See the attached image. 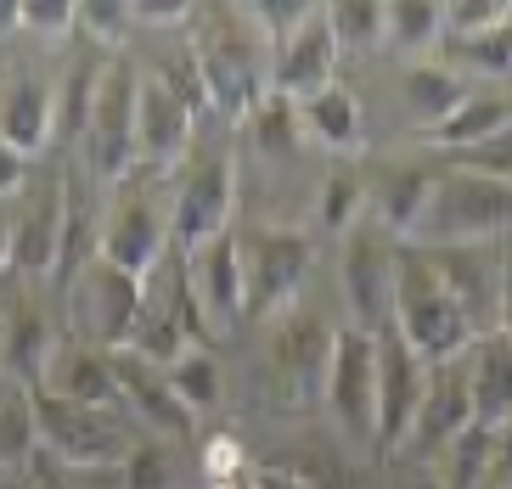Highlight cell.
Here are the masks:
<instances>
[{"label":"cell","mask_w":512,"mask_h":489,"mask_svg":"<svg viewBox=\"0 0 512 489\" xmlns=\"http://www.w3.org/2000/svg\"><path fill=\"white\" fill-rule=\"evenodd\" d=\"M394 332L422 366H445L473 349V326L456 310V298L439 287L434 259L422 248H394Z\"/></svg>","instance_id":"obj_1"},{"label":"cell","mask_w":512,"mask_h":489,"mask_svg":"<svg viewBox=\"0 0 512 489\" xmlns=\"http://www.w3.org/2000/svg\"><path fill=\"white\" fill-rule=\"evenodd\" d=\"M512 231V186L467 169H434V192L411 225V248H479Z\"/></svg>","instance_id":"obj_2"},{"label":"cell","mask_w":512,"mask_h":489,"mask_svg":"<svg viewBox=\"0 0 512 489\" xmlns=\"http://www.w3.org/2000/svg\"><path fill=\"white\" fill-rule=\"evenodd\" d=\"M136 62L107 57L102 79H96L91 113H85V130H79V163L91 180L107 186H124L136 175Z\"/></svg>","instance_id":"obj_3"},{"label":"cell","mask_w":512,"mask_h":489,"mask_svg":"<svg viewBox=\"0 0 512 489\" xmlns=\"http://www.w3.org/2000/svg\"><path fill=\"white\" fill-rule=\"evenodd\" d=\"M203 17V34L192 40L197 74H203V90H209V107L220 113H248V107L265 96V74H259V40L248 29V17L237 12H197Z\"/></svg>","instance_id":"obj_4"},{"label":"cell","mask_w":512,"mask_h":489,"mask_svg":"<svg viewBox=\"0 0 512 489\" xmlns=\"http://www.w3.org/2000/svg\"><path fill=\"white\" fill-rule=\"evenodd\" d=\"M34 428H40V450L51 461L74 467V473H96V467H124V456L136 450L141 433L124 428L119 411H79L34 388Z\"/></svg>","instance_id":"obj_5"},{"label":"cell","mask_w":512,"mask_h":489,"mask_svg":"<svg viewBox=\"0 0 512 489\" xmlns=\"http://www.w3.org/2000/svg\"><path fill=\"white\" fill-rule=\"evenodd\" d=\"M62 298H68V338L96 343L107 355L130 349V338H136V326H141V282L136 276L113 270L107 259H91L74 282L62 287Z\"/></svg>","instance_id":"obj_6"},{"label":"cell","mask_w":512,"mask_h":489,"mask_svg":"<svg viewBox=\"0 0 512 489\" xmlns=\"http://www.w3.org/2000/svg\"><path fill=\"white\" fill-rule=\"evenodd\" d=\"M242 253V304L248 315H282L293 310V293L310 270V237L293 225H254L237 237Z\"/></svg>","instance_id":"obj_7"},{"label":"cell","mask_w":512,"mask_h":489,"mask_svg":"<svg viewBox=\"0 0 512 489\" xmlns=\"http://www.w3.org/2000/svg\"><path fill=\"white\" fill-rule=\"evenodd\" d=\"M231 208H237V169H231V158H220V152L197 158L192 152L181 163L175 197H169V248L186 259L209 237L231 231Z\"/></svg>","instance_id":"obj_8"},{"label":"cell","mask_w":512,"mask_h":489,"mask_svg":"<svg viewBox=\"0 0 512 489\" xmlns=\"http://www.w3.org/2000/svg\"><path fill=\"white\" fill-rule=\"evenodd\" d=\"M96 259H107L113 270L147 282L152 270L169 259V197L164 192H141L124 180L113 208L102 214V248Z\"/></svg>","instance_id":"obj_9"},{"label":"cell","mask_w":512,"mask_h":489,"mask_svg":"<svg viewBox=\"0 0 512 489\" xmlns=\"http://www.w3.org/2000/svg\"><path fill=\"white\" fill-rule=\"evenodd\" d=\"M338 282H344V304L361 332H383L394 321V237L366 214L361 225L344 231V265H338Z\"/></svg>","instance_id":"obj_10"},{"label":"cell","mask_w":512,"mask_h":489,"mask_svg":"<svg viewBox=\"0 0 512 489\" xmlns=\"http://www.w3.org/2000/svg\"><path fill=\"white\" fill-rule=\"evenodd\" d=\"M327 405L349 439H372L377 428V338L361 326L332 332V360H327Z\"/></svg>","instance_id":"obj_11"},{"label":"cell","mask_w":512,"mask_h":489,"mask_svg":"<svg viewBox=\"0 0 512 489\" xmlns=\"http://www.w3.org/2000/svg\"><path fill=\"white\" fill-rule=\"evenodd\" d=\"M422 388H428V366L400 343L394 326H383L377 332V428H372L377 450H394L411 439L422 411Z\"/></svg>","instance_id":"obj_12"},{"label":"cell","mask_w":512,"mask_h":489,"mask_svg":"<svg viewBox=\"0 0 512 489\" xmlns=\"http://www.w3.org/2000/svg\"><path fill=\"white\" fill-rule=\"evenodd\" d=\"M197 113L186 102H175L152 74H141L136 85V175H175L192 158Z\"/></svg>","instance_id":"obj_13"},{"label":"cell","mask_w":512,"mask_h":489,"mask_svg":"<svg viewBox=\"0 0 512 489\" xmlns=\"http://www.w3.org/2000/svg\"><path fill=\"white\" fill-rule=\"evenodd\" d=\"M422 253L434 259L439 287L456 298L473 338L501 332V253L490 242H479V248H422Z\"/></svg>","instance_id":"obj_14"},{"label":"cell","mask_w":512,"mask_h":489,"mask_svg":"<svg viewBox=\"0 0 512 489\" xmlns=\"http://www.w3.org/2000/svg\"><path fill=\"white\" fill-rule=\"evenodd\" d=\"M271 321L276 326H271L265 355H271L276 383L293 394V405L321 400V388H327V360H332V332L304 310H282V315H271Z\"/></svg>","instance_id":"obj_15"},{"label":"cell","mask_w":512,"mask_h":489,"mask_svg":"<svg viewBox=\"0 0 512 489\" xmlns=\"http://www.w3.org/2000/svg\"><path fill=\"white\" fill-rule=\"evenodd\" d=\"M113 377H119V405H130V416H136L152 439L181 445V439H192V433H197V416L175 400L164 366H152V360L119 349V355H113Z\"/></svg>","instance_id":"obj_16"},{"label":"cell","mask_w":512,"mask_h":489,"mask_svg":"<svg viewBox=\"0 0 512 489\" xmlns=\"http://www.w3.org/2000/svg\"><path fill=\"white\" fill-rule=\"evenodd\" d=\"M40 394L62 405H79V411H119V377H113V355L96 349V343L79 338H57L46 360V377H40Z\"/></svg>","instance_id":"obj_17"},{"label":"cell","mask_w":512,"mask_h":489,"mask_svg":"<svg viewBox=\"0 0 512 489\" xmlns=\"http://www.w3.org/2000/svg\"><path fill=\"white\" fill-rule=\"evenodd\" d=\"M332 68H338V40H332L327 6H310V17L276 45L271 90L287 96V102H304V96H316V90L332 85Z\"/></svg>","instance_id":"obj_18"},{"label":"cell","mask_w":512,"mask_h":489,"mask_svg":"<svg viewBox=\"0 0 512 489\" xmlns=\"http://www.w3.org/2000/svg\"><path fill=\"white\" fill-rule=\"evenodd\" d=\"M186 276H192V293L203 304V321L214 326H231L248 315L242 304V253H237V231H220L209 237L203 248L186 253Z\"/></svg>","instance_id":"obj_19"},{"label":"cell","mask_w":512,"mask_h":489,"mask_svg":"<svg viewBox=\"0 0 512 489\" xmlns=\"http://www.w3.org/2000/svg\"><path fill=\"white\" fill-rule=\"evenodd\" d=\"M51 90L57 79L40 68H6L0 79V141L23 158H40L51 141Z\"/></svg>","instance_id":"obj_20"},{"label":"cell","mask_w":512,"mask_h":489,"mask_svg":"<svg viewBox=\"0 0 512 489\" xmlns=\"http://www.w3.org/2000/svg\"><path fill=\"white\" fill-rule=\"evenodd\" d=\"M57 242H62V180H40L23 197V214L12 220V270L17 276H51L57 270Z\"/></svg>","instance_id":"obj_21"},{"label":"cell","mask_w":512,"mask_h":489,"mask_svg":"<svg viewBox=\"0 0 512 489\" xmlns=\"http://www.w3.org/2000/svg\"><path fill=\"white\" fill-rule=\"evenodd\" d=\"M462 428H473V400H467V366L462 360H445V366H428V388H422V411H417V439L422 450H445Z\"/></svg>","instance_id":"obj_22"},{"label":"cell","mask_w":512,"mask_h":489,"mask_svg":"<svg viewBox=\"0 0 512 489\" xmlns=\"http://www.w3.org/2000/svg\"><path fill=\"white\" fill-rule=\"evenodd\" d=\"M467 400L479 428H507L512 422V338L490 332L467 349Z\"/></svg>","instance_id":"obj_23"},{"label":"cell","mask_w":512,"mask_h":489,"mask_svg":"<svg viewBox=\"0 0 512 489\" xmlns=\"http://www.w3.org/2000/svg\"><path fill=\"white\" fill-rule=\"evenodd\" d=\"M51 349H57V338H51V321L34 298H23V304H12L0 315V377L34 388L46 377Z\"/></svg>","instance_id":"obj_24"},{"label":"cell","mask_w":512,"mask_h":489,"mask_svg":"<svg viewBox=\"0 0 512 489\" xmlns=\"http://www.w3.org/2000/svg\"><path fill=\"white\" fill-rule=\"evenodd\" d=\"M299 130H304V141H316V147H327V152H361L366 124H361L355 90L327 85V90H316V96H304L299 102Z\"/></svg>","instance_id":"obj_25"},{"label":"cell","mask_w":512,"mask_h":489,"mask_svg":"<svg viewBox=\"0 0 512 489\" xmlns=\"http://www.w3.org/2000/svg\"><path fill=\"white\" fill-rule=\"evenodd\" d=\"M366 192H372V220L383 225L389 237H411V225H417L422 203H428V192H434V169L394 163V169H383Z\"/></svg>","instance_id":"obj_26"},{"label":"cell","mask_w":512,"mask_h":489,"mask_svg":"<svg viewBox=\"0 0 512 489\" xmlns=\"http://www.w3.org/2000/svg\"><path fill=\"white\" fill-rule=\"evenodd\" d=\"M400 102H406V113L417 124L439 130L467 102V79L456 68H445V62H411L406 79H400Z\"/></svg>","instance_id":"obj_27"},{"label":"cell","mask_w":512,"mask_h":489,"mask_svg":"<svg viewBox=\"0 0 512 489\" xmlns=\"http://www.w3.org/2000/svg\"><path fill=\"white\" fill-rule=\"evenodd\" d=\"M507 124H512V102L467 90V102L456 107L439 130H428V141H434V147H445V152H467V147H484V141H490V135H501Z\"/></svg>","instance_id":"obj_28"},{"label":"cell","mask_w":512,"mask_h":489,"mask_svg":"<svg viewBox=\"0 0 512 489\" xmlns=\"http://www.w3.org/2000/svg\"><path fill=\"white\" fill-rule=\"evenodd\" d=\"M40 456V428H34V388L0 377V473H17Z\"/></svg>","instance_id":"obj_29"},{"label":"cell","mask_w":512,"mask_h":489,"mask_svg":"<svg viewBox=\"0 0 512 489\" xmlns=\"http://www.w3.org/2000/svg\"><path fill=\"white\" fill-rule=\"evenodd\" d=\"M96 79H102V57L85 51L79 62H68V74H62L57 90H51V135L68 141V147H79V130H85V113H91Z\"/></svg>","instance_id":"obj_30"},{"label":"cell","mask_w":512,"mask_h":489,"mask_svg":"<svg viewBox=\"0 0 512 489\" xmlns=\"http://www.w3.org/2000/svg\"><path fill=\"white\" fill-rule=\"evenodd\" d=\"M164 377H169V388H175V400L192 416H214L226 405V371H220V360H214L209 349H186L175 366H164Z\"/></svg>","instance_id":"obj_31"},{"label":"cell","mask_w":512,"mask_h":489,"mask_svg":"<svg viewBox=\"0 0 512 489\" xmlns=\"http://www.w3.org/2000/svg\"><path fill=\"white\" fill-rule=\"evenodd\" d=\"M242 124H248V141H254V152H265V158H287V152L304 141V130H299V102L276 96L271 85H265V96H259L248 113H242Z\"/></svg>","instance_id":"obj_32"},{"label":"cell","mask_w":512,"mask_h":489,"mask_svg":"<svg viewBox=\"0 0 512 489\" xmlns=\"http://www.w3.org/2000/svg\"><path fill=\"white\" fill-rule=\"evenodd\" d=\"M445 34V6L434 0H389L383 6V45L394 51H428Z\"/></svg>","instance_id":"obj_33"},{"label":"cell","mask_w":512,"mask_h":489,"mask_svg":"<svg viewBox=\"0 0 512 489\" xmlns=\"http://www.w3.org/2000/svg\"><path fill=\"white\" fill-rule=\"evenodd\" d=\"M439 456H445V478H439L445 489H484L490 456H496V428H479V422H473V428H462Z\"/></svg>","instance_id":"obj_34"},{"label":"cell","mask_w":512,"mask_h":489,"mask_svg":"<svg viewBox=\"0 0 512 489\" xmlns=\"http://www.w3.org/2000/svg\"><path fill=\"white\" fill-rule=\"evenodd\" d=\"M366 208H372V192H366V180L355 175V169H332V175L321 180V197H316L321 231H338V237H344L349 225L366 220Z\"/></svg>","instance_id":"obj_35"},{"label":"cell","mask_w":512,"mask_h":489,"mask_svg":"<svg viewBox=\"0 0 512 489\" xmlns=\"http://www.w3.org/2000/svg\"><path fill=\"white\" fill-rule=\"evenodd\" d=\"M338 51H377L383 45V0H338L327 6Z\"/></svg>","instance_id":"obj_36"},{"label":"cell","mask_w":512,"mask_h":489,"mask_svg":"<svg viewBox=\"0 0 512 489\" xmlns=\"http://www.w3.org/2000/svg\"><path fill=\"white\" fill-rule=\"evenodd\" d=\"M124 489H175L181 478V450L169 439H136V450L124 456Z\"/></svg>","instance_id":"obj_37"},{"label":"cell","mask_w":512,"mask_h":489,"mask_svg":"<svg viewBox=\"0 0 512 489\" xmlns=\"http://www.w3.org/2000/svg\"><path fill=\"white\" fill-rule=\"evenodd\" d=\"M445 68H479V74H512V23L496 34H479V40H445Z\"/></svg>","instance_id":"obj_38"},{"label":"cell","mask_w":512,"mask_h":489,"mask_svg":"<svg viewBox=\"0 0 512 489\" xmlns=\"http://www.w3.org/2000/svg\"><path fill=\"white\" fill-rule=\"evenodd\" d=\"M507 23H512V0H456V6H445V34H439V45L479 40V34H496Z\"/></svg>","instance_id":"obj_39"},{"label":"cell","mask_w":512,"mask_h":489,"mask_svg":"<svg viewBox=\"0 0 512 489\" xmlns=\"http://www.w3.org/2000/svg\"><path fill=\"white\" fill-rule=\"evenodd\" d=\"M23 17V40H74V0H17Z\"/></svg>","instance_id":"obj_40"},{"label":"cell","mask_w":512,"mask_h":489,"mask_svg":"<svg viewBox=\"0 0 512 489\" xmlns=\"http://www.w3.org/2000/svg\"><path fill=\"white\" fill-rule=\"evenodd\" d=\"M451 169H467V175H490V180H507L512 186V124L501 135H490L484 147H467V152H451Z\"/></svg>","instance_id":"obj_41"},{"label":"cell","mask_w":512,"mask_h":489,"mask_svg":"<svg viewBox=\"0 0 512 489\" xmlns=\"http://www.w3.org/2000/svg\"><path fill=\"white\" fill-rule=\"evenodd\" d=\"M74 29L96 34L91 45H107V51H119V45L130 40V29H136V17H130V6H79Z\"/></svg>","instance_id":"obj_42"},{"label":"cell","mask_w":512,"mask_h":489,"mask_svg":"<svg viewBox=\"0 0 512 489\" xmlns=\"http://www.w3.org/2000/svg\"><path fill=\"white\" fill-rule=\"evenodd\" d=\"M484 489H512V422L496 428V456H490V478Z\"/></svg>","instance_id":"obj_43"},{"label":"cell","mask_w":512,"mask_h":489,"mask_svg":"<svg viewBox=\"0 0 512 489\" xmlns=\"http://www.w3.org/2000/svg\"><path fill=\"white\" fill-rule=\"evenodd\" d=\"M23 180H29V158L0 141V197H17L23 192Z\"/></svg>","instance_id":"obj_44"},{"label":"cell","mask_w":512,"mask_h":489,"mask_svg":"<svg viewBox=\"0 0 512 489\" xmlns=\"http://www.w3.org/2000/svg\"><path fill=\"white\" fill-rule=\"evenodd\" d=\"M248 489H316V484L287 473V467H259V473H248Z\"/></svg>","instance_id":"obj_45"},{"label":"cell","mask_w":512,"mask_h":489,"mask_svg":"<svg viewBox=\"0 0 512 489\" xmlns=\"http://www.w3.org/2000/svg\"><path fill=\"white\" fill-rule=\"evenodd\" d=\"M501 332L512 338V253L501 259Z\"/></svg>","instance_id":"obj_46"},{"label":"cell","mask_w":512,"mask_h":489,"mask_svg":"<svg viewBox=\"0 0 512 489\" xmlns=\"http://www.w3.org/2000/svg\"><path fill=\"white\" fill-rule=\"evenodd\" d=\"M0 40H23V17H17V0H0Z\"/></svg>","instance_id":"obj_47"},{"label":"cell","mask_w":512,"mask_h":489,"mask_svg":"<svg viewBox=\"0 0 512 489\" xmlns=\"http://www.w3.org/2000/svg\"><path fill=\"white\" fill-rule=\"evenodd\" d=\"M394 489H445V484H439L434 473H400V478H394Z\"/></svg>","instance_id":"obj_48"},{"label":"cell","mask_w":512,"mask_h":489,"mask_svg":"<svg viewBox=\"0 0 512 489\" xmlns=\"http://www.w3.org/2000/svg\"><path fill=\"white\" fill-rule=\"evenodd\" d=\"M12 265V220H0V270Z\"/></svg>","instance_id":"obj_49"}]
</instances>
